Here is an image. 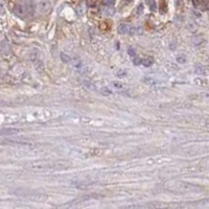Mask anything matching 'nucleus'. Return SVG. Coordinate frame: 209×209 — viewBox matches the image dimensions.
<instances>
[{
  "label": "nucleus",
  "mask_w": 209,
  "mask_h": 209,
  "mask_svg": "<svg viewBox=\"0 0 209 209\" xmlns=\"http://www.w3.org/2000/svg\"><path fill=\"white\" fill-rule=\"evenodd\" d=\"M50 7L51 5L47 0H44V1H42L41 3H40V12H41V13H46V12L49 11Z\"/></svg>",
  "instance_id": "obj_1"
},
{
  "label": "nucleus",
  "mask_w": 209,
  "mask_h": 209,
  "mask_svg": "<svg viewBox=\"0 0 209 209\" xmlns=\"http://www.w3.org/2000/svg\"><path fill=\"white\" fill-rule=\"evenodd\" d=\"M118 32H119L121 35H124V34L131 33V29L129 27V25H127V24H120L119 27H118Z\"/></svg>",
  "instance_id": "obj_2"
},
{
  "label": "nucleus",
  "mask_w": 209,
  "mask_h": 209,
  "mask_svg": "<svg viewBox=\"0 0 209 209\" xmlns=\"http://www.w3.org/2000/svg\"><path fill=\"white\" fill-rule=\"evenodd\" d=\"M16 14L18 15V16H20L21 18H23L24 15H25V10H24L21 5H18L17 8H16Z\"/></svg>",
  "instance_id": "obj_3"
},
{
  "label": "nucleus",
  "mask_w": 209,
  "mask_h": 209,
  "mask_svg": "<svg viewBox=\"0 0 209 209\" xmlns=\"http://www.w3.org/2000/svg\"><path fill=\"white\" fill-rule=\"evenodd\" d=\"M141 64L144 67H149L153 64V60H151V59H143L142 60L141 59Z\"/></svg>",
  "instance_id": "obj_4"
},
{
  "label": "nucleus",
  "mask_w": 209,
  "mask_h": 209,
  "mask_svg": "<svg viewBox=\"0 0 209 209\" xmlns=\"http://www.w3.org/2000/svg\"><path fill=\"white\" fill-rule=\"evenodd\" d=\"M160 1V11L162 12V13H165L166 12V1L165 0H159Z\"/></svg>",
  "instance_id": "obj_5"
},
{
  "label": "nucleus",
  "mask_w": 209,
  "mask_h": 209,
  "mask_svg": "<svg viewBox=\"0 0 209 209\" xmlns=\"http://www.w3.org/2000/svg\"><path fill=\"white\" fill-rule=\"evenodd\" d=\"M104 2H105V4L111 7V5H113L115 3V0H104Z\"/></svg>",
  "instance_id": "obj_6"
},
{
  "label": "nucleus",
  "mask_w": 209,
  "mask_h": 209,
  "mask_svg": "<svg viewBox=\"0 0 209 209\" xmlns=\"http://www.w3.org/2000/svg\"><path fill=\"white\" fill-rule=\"evenodd\" d=\"M61 55H62V58H63V61L65 62V63H69V62H70V58L68 57V55L66 57V55H65L64 54H62Z\"/></svg>",
  "instance_id": "obj_7"
},
{
  "label": "nucleus",
  "mask_w": 209,
  "mask_h": 209,
  "mask_svg": "<svg viewBox=\"0 0 209 209\" xmlns=\"http://www.w3.org/2000/svg\"><path fill=\"white\" fill-rule=\"evenodd\" d=\"M129 55H131L132 58H134V57H136V54H135V51H134V49L133 48H129Z\"/></svg>",
  "instance_id": "obj_8"
},
{
  "label": "nucleus",
  "mask_w": 209,
  "mask_h": 209,
  "mask_svg": "<svg viewBox=\"0 0 209 209\" xmlns=\"http://www.w3.org/2000/svg\"><path fill=\"white\" fill-rule=\"evenodd\" d=\"M149 7H151V8H152L153 11L156 10V5H155V1H154V0H151V1H149Z\"/></svg>",
  "instance_id": "obj_9"
},
{
  "label": "nucleus",
  "mask_w": 209,
  "mask_h": 209,
  "mask_svg": "<svg viewBox=\"0 0 209 209\" xmlns=\"http://www.w3.org/2000/svg\"><path fill=\"white\" fill-rule=\"evenodd\" d=\"M192 3H193V5H195L196 8H198L199 4H200V1H199V0H192Z\"/></svg>",
  "instance_id": "obj_10"
},
{
  "label": "nucleus",
  "mask_w": 209,
  "mask_h": 209,
  "mask_svg": "<svg viewBox=\"0 0 209 209\" xmlns=\"http://www.w3.org/2000/svg\"><path fill=\"white\" fill-rule=\"evenodd\" d=\"M115 87H121V85H119V83H114Z\"/></svg>",
  "instance_id": "obj_11"
},
{
  "label": "nucleus",
  "mask_w": 209,
  "mask_h": 209,
  "mask_svg": "<svg viewBox=\"0 0 209 209\" xmlns=\"http://www.w3.org/2000/svg\"><path fill=\"white\" fill-rule=\"evenodd\" d=\"M124 1H126V2H128V3H129V2H131V1H132V0H124Z\"/></svg>",
  "instance_id": "obj_12"
},
{
  "label": "nucleus",
  "mask_w": 209,
  "mask_h": 209,
  "mask_svg": "<svg viewBox=\"0 0 209 209\" xmlns=\"http://www.w3.org/2000/svg\"><path fill=\"white\" fill-rule=\"evenodd\" d=\"M202 1H203V2H206V1H207V0H202Z\"/></svg>",
  "instance_id": "obj_13"
}]
</instances>
